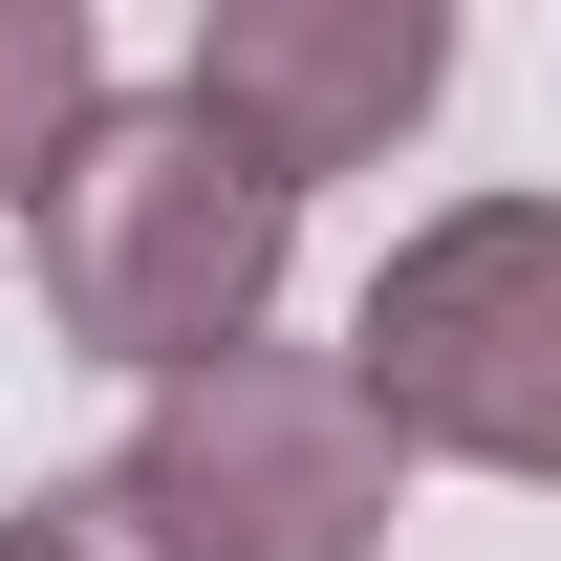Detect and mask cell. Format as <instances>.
Instances as JSON below:
<instances>
[{"instance_id":"1","label":"cell","mask_w":561,"mask_h":561,"mask_svg":"<svg viewBox=\"0 0 561 561\" xmlns=\"http://www.w3.org/2000/svg\"><path fill=\"white\" fill-rule=\"evenodd\" d=\"M22 238H44V324L173 389V367H238V346H260L302 195H280L260 151L216 130L195 87H108V108H87L66 151H44Z\"/></svg>"},{"instance_id":"2","label":"cell","mask_w":561,"mask_h":561,"mask_svg":"<svg viewBox=\"0 0 561 561\" xmlns=\"http://www.w3.org/2000/svg\"><path fill=\"white\" fill-rule=\"evenodd\" d=\"M346 389L389 411V454H476V476H561V195H476L389 238L346 324Z\"/></svg>"},{"instance_id":"3","label":"cell","mask_w":561,"mask_h":561,"mask_svg":"<svg viewBox=\"0 0 561 561\" xmlns=\"http://www.w3.org/2000/svg\"><path fill=\"white\" fill-rule=\"evenodd\" d=\"M108 476H130L195 561H367V540H389V411L346 389V346L173 367L151 432L108 454Z\"/></svg>"},{"instance_id":"4","label":"cell","mask_w":561,"mask_h":561,"mask_svg":"<svg viewBox=\"0 0 561 561\" xmlns=\"http://www.w3.org/2000/svg\"><path fill=\"white\" fill-rule=\"evenodd\" d=\"M432 87H454V22L432 0H216L195 22V108L260 151L280 195L346 173V151H389Z\"/></svg>"},{"instance_id":"5","label":"cell","mask_w":561,"mask_h":561,"mask_svg":"<svg viewBox=\"0 0 561 561\" xmlns=\"http://www.w3.org/2000/svg\"><path fill=\"white\" fill-rule=\"evenodd\" d=\"M108 108V66H87V0H0V195H44V151Z\"/></svg>"},{"instance_id":"6","label":"cell","mask_w":561,"mask_h":561,"mask_svg":"<svg viewBox=\"0 0 561 561\" xmlns=\"http://www.w3.org/2000/svg\"><path fill=\"white\" fill-rule=\"evenodd\" d=\"M0 561H195V540H173L130 476H44L22 518H0Z\"/></svg>"}]
</instances>
